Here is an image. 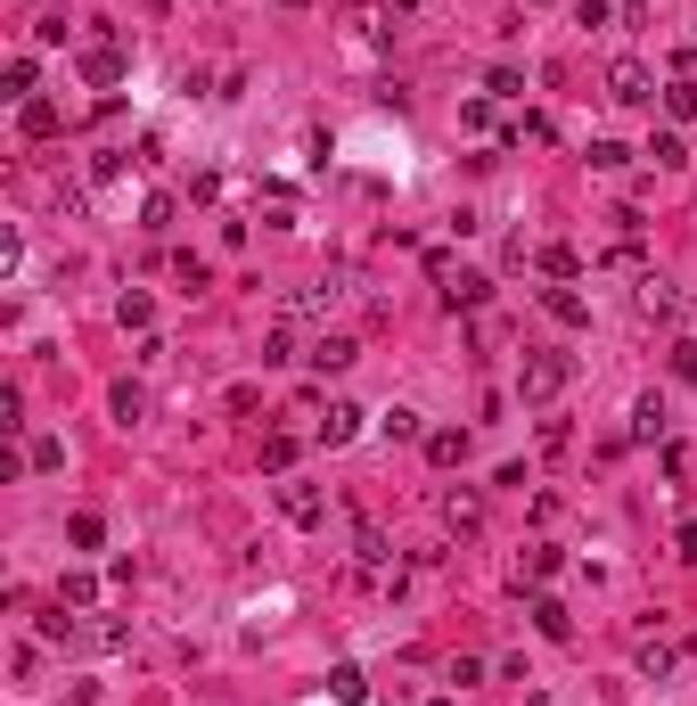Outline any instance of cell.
Wrapping results in <instances>:
<instances>
[{"mask_svg": "<svg viewBox=\"0 0 697 706\" xmlns=\"http://www.w3.org/2000/svg\"><path fill=\"white\" fill-rule=\"evenodd\" d=\"M279 509H288L295 526H320V518H329V502H320V484H295V477H279Z\"/></svg>", "mask_w": 697, "mask_h": 706, "instance_id": "5", "label": "cell"}, {"mask_svg": "<svg viewBox=\"0 0 697 706\" xmlns=\"http://www.w3.org/2000/svg\"><path fill=\"white\" fill-rule=\"evenodd\" d=\"M657 99H664V115H673V124H689V115H697V83H689V75H673Z\"/></svg>", "mask_w": 697, "mask_h": 706, "instance_id": "11", "label": "cell"}, {"mask_svg": "<svg viewBox=\"0 0 697 706\" xmlns=\"http://www.w3.org/2000/svg\"><path fill=\"white\" fill-rule=\"evenodd\" d=\"M115 320H124V329H156V304H148L140 288H124V304H115Z\"/></svg>", "mask_w": 697, "mask_h": 706, "instance_id": "16", "label": "cell"}, {"mask_svg": "<svg viewBox=\"0 0 697 706\" xmlns=\"http://www.w3.org/2000/svg\"><path fill=\"white\" fill-rule=\"evenodd\" d=\"M427 461H435V468H459V461H468V436H459V428H435V436H427Z\"/></svg>", "mask_w": 697, "mask_h": 706, "instance_id": "10", "label": "cell"}, {"mask_svg": "<svg viewBox=\"0 0 697 706\" xmlns=\"http://www.w3.org/2000/svg\"><path fill=\"white\" fill-rule=\"evenodd\" d=\"M574 387V353H525V370H517V394H525V403H558V394Z\"/></svg>", "mask_w": 697, "mask_h": 706, "instance_id": "1", "label": "cell"}, {"mask_svg": "<svg viewBox=\"0 0 697 706\" xmlns=\"http://www.w3.org/2000/svg\"><path fill=\"white\" fill-rule=\"evenodd\" d=\"M329 690H337V698H345V706H353V698H362V690H369V682H362V666H337V673H329Z\"/></svg>", "mask_w": 697, "mask_h": 706, "instance_id": "28", "label": "cell"}, {"mask_svg": "<svg viewBox=\"0 0 697 706\" xmlns=\"http://www.w3.org/2000/svg\"><path fill=\"white\" fill-rule=\"evenodd\" d=\"M410 9H419V0H385V17H410Z\"/></svg>", "mask_w": 697, "mask_h": 706, "instance_id": "32", "label": "cell"}, {"mask_svg": "<svg viewBox=\"0 0 697 706\" xmlns=\"http://www.w3.org/2000/svg\"><path fill=\"white\" fill-rule=\"evenodd\" d=\"M673 378H681V387H697V337H689V345H673Z\"/></svg>", "mask_w": 697, "mask_h": 706, "instance_id": "31", "label": "cell"}, {"mask_svg": "<svg viewBox=\"0 0 697 706\" xmlns=\"http://www.w3.org/2000/svg\"><path fill=\"white\" fill-rule=\"evenodd\" d=\"M378 428H385V436H394V444H419V436H427V428H419V411H403V403H394V411H385V419H378Z\"/></svg>", "mask_w": 697, "mask_h": 706, "instance_id": "18", "label": "cell"}, {"mask_svg": "<svg viewBox=\"0 0 697 706\" xmlns=\"http://www.w3.org/2000/svg\"><path fill=\"white\" fill-rule=\"evenodd\" d=\"M295 452H304L295 436H263V468H271V477H288V468H295Z\"/></svg>", "mask_w": 697, "mask_h": 706, "instance_id": "17", "label": "cell"}, {"mask_svg": "<svg viewBox=\"0 0 697 706\" xmlns=\"http://www.w3.org/2000/svg\"><path fill=\"white\" fill-rule=\"evenodd\" d=\"M263 362H271V370H279V362H295V337L271 329V337H263Z\"/></svg>", "mask_w": 697, "mask_h": 706, "instance_id": "30", "label": "cell"}, {"mask_svg": "<svg viewBox=\"0 0 697 706\" xmlns=\"http://www.w3.org/2000/svg\"><path fill=\"white\" fill-rule=\"evenodd\" d=\"M542 272H550V279H574V272H583V255H574V247H542Z\"/></svg>", "mask_w": 697, "mask_h": 706, "instance_id": "27", "label": "cell"}, {"mask_svg": "<svg viewBox=\"0 0 697 706\" xmlns=\"http://www.w3.org/2000/svg\"><path fill=\"white\" fill-rule=\"evenodd\" d=\"M657 91L664 83L648 75L641 58H616V66H607V99H616V108H657Z\"/></svg>", "mask_w": 697, "mask_h": 706, "instance_id": "3", "label": "cell"}, {"mask_svg": "<svg viewBox=\"0 0 697 706\" xmlns=\"http://www.w3.org/2000/svg\"><path fill=\"white\" fill-rule=\"evenodd\" d=\"M173 223V198H165V189H148V198H140V230H165Z\"/></svg>", "mask_w": 697, "mask_h": 706, "instance_id": "25", "label": "cell"}, {"mask_svg": "<svg viewBox=\"0 0 697 706\" xmlns=\"http://www.w3.org/2000/svg\"><path fill=\"white\" fill-rule=\"evenodd\" d=\"M124 41H115V25H91V41H83V83H91V91H115V83H124Z\"/></svg>", "mask_w": 697, "mask_h": 706, "instance_id": "2", "label": "cell"}, {"mask_svg": "<svg viewBox=\"0 0 697 706\" xmlns=\"http://www.w3.org/2000/svg\"><path fill=\"white\" fill-rule=\"evenodd\" d=\"M648 156H657L664 173H673V165H689V149H681V131H657V140H648Z\"/></svg>", "mask_w": 697, "mask_h": 706, "instance_id": "26", "label": "cell"}, {"mask_svg": "<svg viewBox=\"0 0 697 706\" xmlns=\"http://www.w3.org/2000/svg\"><path fill=\"white\" fill-rule=\"evenodd\" d=\"M542 313H550L558 329H583V320H591V304L574 297V288H542Z\"/></svg>", "mask_w": 697, "mask_h": 706, "instance_id": "7", "label": "cell"}, {"mask_svg": "<svg viewBox=\"0 0 697 706\" xmlns=\"http://www.w3.org/2000/svg\"><path fill=\"white\" fill-rule=\"evenodd\" d=\"M58 600H66V608H91V600H99V583L83 576V567H74V576H58Z\"/></svg>", "mask_w": 697, "mask_h": 706, "instance_id": "20", "label": "cell"}, {"mask_svg": "<svg viewBox=\"0 0 697 706\" xmlns=\"http://www.w3.org/2000/svg\"><path fill=\"white\" fill-rule=\"evenodd\" d=\"M288 9H313V0H288Z\"/></svg>", "mask_w": 697, "mask_h": 706, "instance_id": "33", "label": "cell"}, {"mask_svg": "<svg viewBox=\"0 0 697 706\" xmlns=\"http://www.w3.org/2000/svg\"><path fill=\"white\" fill-rule=\"evenodd\" d=\"M542 576H558V551H550V542H533L525 567H517V583H542Z\"/></svg>", "mask_w": 697, "mask_h": 706, "instance_id": "19", "label": "cell"}, {"mask_svg": "<svg viewBox=\"0 0 697 706\" xmlns=\"http://www.w3.org/2000/svg\"><path fill=\"white\" fill-rule=\"evenodd\" d=\"M353 353H362L353 337H320V345H313V370H345Z\"/></svg>", "mask_w": 697, "mask_h": 706, "instance_id": "14", "label": "cell"}, {"mask_svg": "<svg viewBox=\"0 0 697 706\" xmlns=\"http://www.w3.org/2000/svg\"><path fill=\"white\" fill-rule=\"evenodd\" d=\"M427 706H452V698H427Z\"/></svg>", "mask_w": 697, "mask_h": 706, "instance_id": "34", "label": "cell"}, {"mask_svg": "<svg viewBox=\"0 0 697 706\" xmlns=\"http://www.w3.org/2000/svg\"><path fill=\"white\" fill-rule=\"evenodd\" d=\"M41 641H74V616H66V600H58V608L41 616Z\"/></svg>", "mask_w": 697, "mask_h": 706, "instance_id": "29", "label": "cell"}, {"mask_svg": "<svg viewBox=\"0 0 697 706\" xmlns=\"http://www.w3.org/2000/svg\"><path fill=\"white\" fill-rule=\"evenodd\" d=\"M591 165H599V173H624L632 149H624V140H591Z\"/></svg>", "mask_w": 697, "mask_h": 706, "instance_id": "24", "label": "cell"}, {"mask_svg": "<svg viewBox=\"0 0 697 706\" xmlns=\"http://www.w3.org/2000/svg\"><path fill=\"white\" fill-rule=\"evenodd\" d=\"M173 279H181L189 297H205V288H214V272H205V263H198V255H173Z\"/></svg>", "mask_w": 697, "mask_h": 706, "instance_id": "21", "label": "cell"}, {"mask_svg": "<svg viewBox=\"0 0 697 706\" xmlns=\"http://www.w3.org/2000/svg\"><path fill=\"white\" fill-rule=\"evenodd\" d=\"M362 419H369V411H362V403H329V419H320V428H313V436H320V444H329V452H337V444H353V436H362Z\"/></svg>", "mask_w": 697, "mask_h": 706, "instance_id": "6", "label": "cell"}, {"mask_svg": "<svg viewBox=\"0 0 697 706\" xmlns=\"http://www.w3.org/2000/svg\"><path fill=\"white\" fill-rule=\"evenodd\" d=\"M17 131H25V140H58V108H50V99H25V108H17Z\"/></svg>", "mask_w": 697, "mask_h": 706, "instance_id": "9", "label": "cell"}, {"mask_svg": "<svg viewBox=\"0 0 697 706\" xmlns=\"http://www.w3.org/2000/svg\"><path fill=\"white\" fill-rule=\"evenodd\" d=\"M533 625H542V641H574V616L558 600H533Z\"/></svg>", "mask_w": 697, "mask_h": 706, "instance_id": "12", "label": "cell"}, {"mask_svg": "<svg viewBox=\"0 0 697 706\" xmlns=\"http://www.w3.org/2000/svg\"><path fill=\"white\" fill-rule=\"evenodd\" d=\"M632 436H641V444H657V436H664V403H657V394L632 403Z\"/></svg>", "mask_w": 697, "mask_h": 706, "instance_id": "13", "label": "cell"}, {"mask_svg": "<svg viewBox=\"0 0 697 706\" xmlns=\"http://www.w3.org/2000/svg\"><path fill=\"white\" fill-rule=\"evenodd\" d=\"M0 83H9V99L25 108V99H34V58H9V75H0Z\"/></svg>", "mask_w": 697, "mask_h": 706, "instance_id": "23", "label": "cell"}, {"mask_svg": "<svg viewBox=\"0 0 697 706\" xmlns=\"http://www.w3.org/2000/svg\"><path fill=\"white\" fill-rule=\"evenodd\" d=\"M66 542H74V551H99V542H107V518H99V509H83V518L66 526Z\"/></svg>", "mask_w": 697, "mask_h": 706, "instance_id": "15", "label": "cell"}, {"mask_svg": "<svg viewBox=\"0 0 697 706\" xmlns=\"http://www.w3.org/2000/svg\"><path fill=\"white\" fill-rule=\"evenodd\" d=\"M25 468H66V444H58V436H34V444H25Z\"/></svg>", "mask_w": 697, "mask_h": 706, "instance_id": "22", "label": "cell"}, {"mask_svg": "<svg viewBox=\"0 0 697 706\" xmlns=\"http://www.w3.org/2000/svg\"><path fill=\"white\" fill-rule=\"evenodd\" d=\"M443 526H452V534H477V526H484V502H477V493H443Z\"/></svg>", "mask_w": 697, "mask_h": 706, "instance_id": "8", "label": "cell"}, {"mask_svg": "<svg viewBox=\"0 0 697 706\" xmlns=\"http://www.w3.org/2000/svg\"><path fill=\"white\" fill-rule=\"evenodd\" d=\"M427 272H435L443 304H484V279L477 272H452V255H427Z\"/></svg>", "mask_w": 697, "mask_h": 706, "instance_id": "4", "label": "cell"}]
</instances>
